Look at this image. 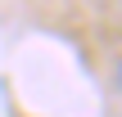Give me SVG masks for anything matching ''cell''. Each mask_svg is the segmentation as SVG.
<instances>
[{
  "instance_id": "obj_1",
  "label": "cell",
  "mask_w": 122,
  "mask_h": 117,
  "mask_svg": "<svg viewBox=\"0 0 122 117\" xmlns=\"http://www.w3.org/2000/svg\"><path fill=\"white\" fill-rule=\"evenodd\" d=\"M113 86H118V95H122V59L113 63Z\"/></svg>"
}]
</instances>
